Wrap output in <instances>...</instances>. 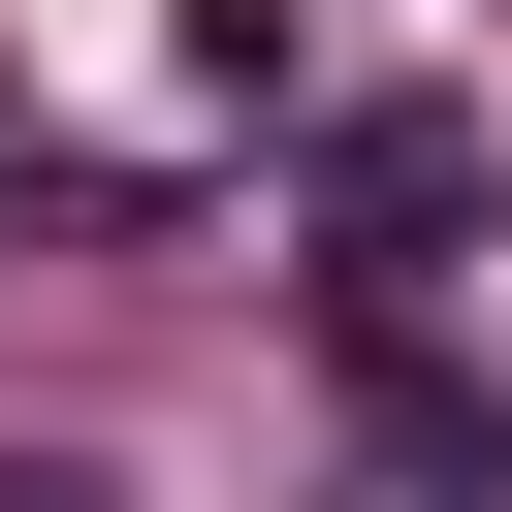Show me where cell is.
Returning <instances> with one entry per match:
<instances>
[{
  "instance_id": "cell-2",
  "label": "cell",
  "mask_w": 512,
  "mask_h": 512,
  "mask_svg": "<svg viewBox=\"0 0 512 512\" xmlns=\"http://www.w3.org/2000/svg\"><path fill=\"white\" fill-rule=\"evenodd\" d=\"M352 512H512V448H480V416L384 352V384H352Z\"/></svg>"
},
{
  "instance_id": "cell-3",
  "label": "cell",
  "mask_w": 512,
  "mask_h": 512,
  "mask_svg": "<svg viewBox=\"0 0 512 512\" xmlns=\"http://www.w3.org/2000/svg\"><path fill=\"white\" fill-rule=\"evenodd\" d=\"M0 512H128V480H96V448H0Z\"/></svg>"
},
{
  "instance_id": "cell-1",
  "label": "cell",
  "mask_w": 512,
  "mask_h": 512,
  "mask_svg": "<svg viewBox=\"0 0 512 512\" xmlns=\"http://www.w3.org/2000/svg\"><path fill=\"white\" fill-rule=\"evenodd\" d=\"M480 192H512V160H480V96H352V128H320V288H352V320H416V288L480 256Z\"/></svg>"
}]
</instances>
